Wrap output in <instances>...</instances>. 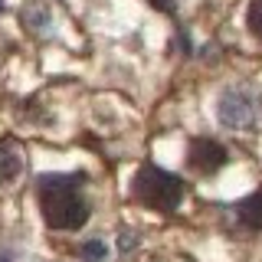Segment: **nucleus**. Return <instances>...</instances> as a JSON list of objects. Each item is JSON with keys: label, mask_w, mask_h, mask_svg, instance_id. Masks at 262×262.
<instances>
[{"label": "nucleus", "mask_w": 262, "mask_h": 262, "mask_svg": "<svg viewBox=\"0 0 262 262\" xmlns=\"http://www.w3.org/2000/svg\"><path fill=\"white\" fill-rule=\"evenodd\" d=\"M39 210L53 229H79L89 220V203L82 196V177L46 174L39 177Z\"/></svg>", "instance_id": "obj_1"}, {"label": "nucleus", "mask_w": 262, "mask_h": 262, "mask_svg": "<svg viewBox=\"0 0 262 262\" xmlns=\"http://www.w3.org/2000/svg\"><path fill=\"white\" fill-rule=\"evenodd\" d=\"M131 193L144 207L170 213L184 200V180L177 174H170V170L158 167V164H144V167H138L135 180H131Z\"/></svg>", "instance_id": "obj_2"}, {"label": "nucleus", "mask_w": 262, "mask_h": 262, "mask_svg": "<svg viewBox=\"0 0 262 262\" xmlns=\"http://www.w3.org/2000/svg\"><path fill=\"white\" fill-rule=\"evenodd\" d=\"M229 161L226 147L213 138H193L190 141V151H187V164L196 170V174H216L220 167Z\"/></svg>", "instance_id": "obj_3"}, {"label": "nucleus", "mask_w": 262, "mask_h": 262, "mask_svg": "<svg viewBox=\"0 0 262 262\" xmlns=\"http://www.w3.org/2000/svg\"><path fill=\"white\" fill-rule=\"evenodd\" d=\"M23 170V154L13 141H0V184H10Z\"/></svg>", "instance_id": "obj_4"}, {"label": "nucleus", "mask_w": 262, "mask_h": 262, "mask_svg": "<svg viewBox=\"0 0 262 262\" xmlns=\"http://www.w3.org/2000/svg\"><path fill=\"white\" fill-rule=\"evenodd\" d=\"M239 220L249 229H262V190H256L252 196H246L239 203Z\"/></svg>", "instance_id": "obj_5"}, {"label": "nucleus", "mask_w": 262, "mask_h": 262, "mask_svg": "<svg viewBox=\"0 0 262 262\" xmlns=\"http://www.w3.org/2000/svg\"><path fill=\"white\" fill-rule=\"evenodd\" d=\"M246 23H249V33L262 43V0H252L249 13H246Z\"/></svg>", "instance_id": "obj_6"}, {"label": "nucleus", "mask_w": 262, "mask_h": 262, "mask_svg": "<svg viewBox=\"0 0 262 262\" xmlns=\"http://www.w3.org/2000/svg\"><path fill=\"white\" fill-rule=\"evenodd\" d=\"M82 259H89V262H95V259H105V246L92 239V243H85V249H82Z\"/></svg>", "instance_id": "obj_7"}, {"label": "nucleus", "mask_w": 262, "mask_h": 262, "mask_svg": "<svg viewBox=\"0 0 262 262\" xmlns=\"http://www.w3.org/2000/svg\"><path fill=\"white\" fill-rule=\"evenodd\" d=\"M151 4H154V7H158V10H167V13H170V10H174V4H167V0H151Z\"/></svg>", "instance_id": "obj_8"}, {"label": "nucleus", "mask_w": 262, "mask_h": 262, "mask_svg": "<svg viewBox=\"0 0 262 262\" xmlns=\"http://www.w3.org/2000/svg\"><path fill=\"white\" fill-rule=\"evenodd\" d=\"M0 262H13V259H10V252H4V249H0Z\"/></svg>", "instance_id": "obj_9"}, {"label": "nucleus", "mask_w": 262, "mask_h": 262, "mask_svg": "<svg viewBox=\"0 0 262 262\" xmlns=\"http://www.w3.org/2000/svg\"><path fill=\"white\" fill-rule=\"evenodd\" d=\"M0 7H4V0H0Z\"/></svg>", "instance_id": "obj_10"}]
</instances>
